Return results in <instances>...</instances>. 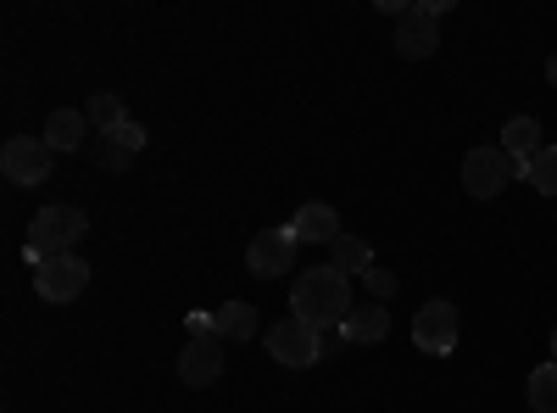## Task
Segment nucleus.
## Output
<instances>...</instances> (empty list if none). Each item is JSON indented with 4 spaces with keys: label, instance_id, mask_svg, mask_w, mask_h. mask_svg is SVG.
Listing matches in <instances>:
<instances>
[{
    "label": "nucleus",
    "instance_id": "obj_1",
    "mask_svg": "<svg viewBox=\"0 0 557 413\" xmlns=\"http://www.w3.org/2000/svg\"><path fill=\"white\" fill-rule=\"evenodd\" d=\"M290 313L307 318L312 330H346L351 318V274H341L335 263L301 268L290 286Z\"/></svg>",
    "mask_w": 557,
    "mask_h": 413
},
{
    "label": "nucleus",
    "instance_id": "obj_2",
    "mask_svg": "<svg viewBox=\"0 0 557 413\" xmlns=\"http://www.w3.org/2000/svg\"><path fill=\"white\" fill-rule=\"evenodd\" d=\"M84 212L67 207V202H51V207H39L34 223H28V268H39L45 257H67L78 241H84Z\"/></svg>",
    "mask_w": 557,
    "mask_h": 413
},
{
    "label": "nucleus",
    "instance_id": "obj_3",
    "mask_svg": "<svg viewBox=\"0 0 557 413\" xmlns=\"http://www.w3.org/2000/svg\"><path fill=\"white\" fill-rule=\"evenodd\" d=\"M262 347L273 363H285V369H312V363L323 357V330H312L307 318H278V325L262 330Z\"/></svg>",
    "mask_w": 557,
    "mask_h": 413
},
{
    "label": "nucleus",
    "instance_id": "obj_4",
    "mask_svg": "<svg viewBox=\"0 0 557 413\" xmlns=\"http://www.w3.org/2000/svg\"><path fill=\"white\" fill-rule=\"evenodd\" d=\"M51 162H57V151L45 146V134H12V141L0 146V173H7L12 185H45Z\"/></svg>",
    "mask_w": 557,
    "mask_h": 413
},
{
    "label": "nucleus",
    "instance_id": "obj_5",
    "mask_svg": "<svg viewBox=\"0 0 557 413\" xmlns=\"http://www.w3.org/2000/svg\"><path fill=\"white\" fill-rule=\"evenodd\" d=\"M441 12H446V0H418V7L401 12V23H396V51H401L407 62L435 57V45H441L435 23H441Z\"/></svg>",
    "mask_w": 557,
    "mask_h": 413
},
{
    "label": "nucleus",
    "instance_id": "obj_6",
    "mask_svg": "<svg viewBox=\"0 0 557 413\" xmlns=\"http://www.w3.org/2000/svg\"><path fill=\"white\" fill-rule=\"evenodd\" d=\"M513 173L519 168H513V157H507L502 146H480V151L462 157V191H469L474 202H491V196H502V185Z\"/></svg>",
    "mask_w": 557,
    "mask_h": 413
},
{
    "label": "nucleus",
    "instance_id": "obj_7",
    "mask_svg": "<svg viewBox=\"0 0 557 413\" xmlns=\"http://www.w3.org/2000/svg\"><path fill=\"white\" fill-rule=\"evenodd\" d=\"M84 286H89V263L84 257H45L39 268H34V291H39V302H73V296H84Z\"/></svg>",
    "mask_w": 557,
    "mask_h": 413
},
{
    "label": "nucleus",
    "instance_id": "obj_8",
    "mask_svg": "<svg viewBox=\"0 0 557 413\" xmlns=\"http://www.w3.org/2000/svg\"><path fill=\"white\" fill-rule=\"evenodd\" d=\"M412 341H418V352H430V357H446L451 347H457V307L451 302H424L412 313Z\"/></svg>",
    "mask_w": 557,
    "mask_h": 413
},
{
    "label": "nucleus",
    "instance_id": "obj_9",
    "mask_svg": "<svg viewBox=\"0 0 557 413\" xmlns=\"http://www.w3.org/2000/svg\"><path fill=\"white\" fill-rule=\"evenodd\" d=\"M296 235L290 229H262V235L246 246V268L251 274H262V280H278V274H290L296 268Z\"/></svg>",
    "mask_w": 557,
    "mask_h": 413
},
{
    "label": "nucleus",
    "instance_id": "obj_10",
    "mask_svg": "<svg viewBox=\"0 0 557 413\" xmlns=\"http://www.w3.org/2000/svg\"><path fill=\"white\" fill-rule=\"evenodd\" d=\"M223 375V341L218 336H190L178 352V380L184 386H212Z\"/></svg>",
    "mask_w": 557,
    "mask_h": 413
},
{
    "label": "nucleus",
    "instance_id": "obj_11",
    "mask_svg": "<svg viewBox=\"0 0 557 413\" xmlns=\"http://www.w3.org/2000/svg\"><path fill=\"white\" fill-rule=\"evenodd\" d=\"M290 235L307 241V246H335V241H341V212H335L330 202H301Z\"/></svg>",
    "mask_w": 557,
    "mask_h": 413
},
{
    "label": "nucleus",
    "instance_id": "obj_12",
    "mask_svg": "<svg viewBox=\"0 0 557 413\" xmlns=\"http://www.w3.org/2000/svg\"><path fill=\"white\" fill-rule=\"evenodd\" d=\"M502 151L513 157V168L524 173V168L541 157V123H535V118H507V129H502Z\"/></svg>",
    "mask_w": 557,
    "mask_h": 413
},
{
    "label": "nucleus",
    "instance_id": "obj_13",
    "mask_svg": "<svg viewBox=\"0 0 557 413\" xmlns=\"http://www.w3.org/2000/svg\"><path fill=\"white\" fill-rule=\"evenodd\" d=\"M212 330H218V341H257L262 318H257L251 302H223V307L212 313Z\"/></svg>",
    "mask_w": 557,
    "mask_h": 413
},
{
    "label": "nucleus",
    "instance_id": "obj_14",
    "mask_svg": "<svg viewBox=\"0 0 557 413\" xmlns=\"http://www.w3.org/2000/svg\"><path fill=\"white\" fill-rule=\"evenodd\" d=\"M84 141H89V118L84 112H73V107L51 112V123H45V146L51 151H78Z\"/></svg>",
    "mask_w": 557,
    "mask_h": 413
},
{
    "label": "nucleus",
    "instance_id": "obj_15",
    "mask_svg": "<svg viewBox=\"0 0 557 413\" xmlns=\"http://www.w3.org/2000/svg\"><path fill=\"white\" fill-rule=\"evenodd\" d=\"M385 330H391V313H385V302L351 307V318H346V341H351V347H374V341H385Z\"/></svg>",
    "mask_w": 557,
    "mask_h": 413
},
{
    "label": "nucleus",
    "instance_id": "obj_16",
    "mask_svg": "<svg viewBox=\"0 0 557 413\" xmlns=\"http://www.w3.org/2000/svg\"><path fill=\"white\" fill-rule=\"evenodd\" d=\"M335 268L341 274H368V268H374V246L357 241V235H341L335 241Z\"/></svg>",
    "mask_w": 557,
    "mask_h": 413
},
{
    "label": "nucleus",
    "instance_id": "obj_17",
    "mask_svg": "<svg viewBox=\"0 0 557 413\" xmlns=\"http://www.w3.org/2000/svg\"><path fill=\"white\" fill-rule=\"evenodd\" d=\"M84 118L96 123L101 134H112V129H123V123H128V112H123V101L112 96V89H101V96H96V101L84 107Z\"/></svg>",
    "mask_w": 557,
    "mask_h": 413
},
{
    "label": "nucleus",
    "instance_id": "obj_18",
    "mask_svg": "<svg viewBox=\"0 0 557 413\" xmlns=\"http://www.w3.org/2000/svg\"><path fill=\"white\" fill-rule=\"evenodd\" d=\"M530 408L535 413H557V363H541L530 375Z\"/></svg>",
    "mask_w": 557,
    "mask_h": 413
},
{
    "label": "nucleus",
    "instance_id": "obj_19",
    "mask_svg": "<svg viewBox=\"0 0 557 413\" xmlns=\"http://www.w3.org/2000/svg\"><path fill=\"white\" fill-rule=\"evenodd\" d=\"M524 179H530L541 196H557V146H541V157L524 168Z\"/></svg>",
    "mask_w": 557,
    "mask_h": 413
},
{
    "label": "nucleus",
    "instance_id": "obj_20",
    "mask_svg": "<svg viewBox=\"0 0 557 413\" xmlns=\"http://www.w3.org/2000/svg\"><path fill=\"white\" fill-rule=\"evenodd\" d=\"M107 141H112L117 151H128V157H139V151H146V129H139V123L128 118L123 129H112V134H107Z\"/></svg>",
    "mask_w": 557,
    "mask_h": 413
},
{
    "label": "nucleus",
    "instance_id": "obj_21",
    "mask_svg": "<svg viewBox=\"0 0 557 413\" xmlns=\"http://www.w3.org/2000/svg\"><path fill=\"white\" fill-rule=\"evenodd\" d=\"M362 286L374 291V302H391V296H396V274H391V268H368Z\"/></svg>",
    "mask_w": 557,
    "mask_h": 413
},
{
    "label": "nucleus",
    "instance_id": "obj_22",
    "mask_svg": "<svg viewBox=\"0 0 557 413\" xmlns=\"http://www.w3.org/2000/svg\"><path fill=\"white\" fill-rule=\"evenodd\" d=\"M89 151H96V162H101V168H117V173H123V168L134 162L128 151H117V146L107 141V134H101V141H96V146H89Z\"/></svg>",
    "mask_w": 557,
    "mask_h": 413
},
{
    "label": "nucleus",
    "instance_id": "obj_23",
    "mask_svg": "<svg viewBox=\"0 0 557 413\" xmlns=\"http://www.w3.org/2000/svg\"><path fill=\"white\" fill-rule=\"evenodd\" d=\"M546 78H552V89H557V57H552V62H546Z\"/></svg>",
    "mask_w": 557,
    "mask_h": 413
},
{
    "label": "nucleus",
    "instance_id": "obj_24",
    "mask_svg": "<svg viewBox=\"0 0 557 413\" xmlns=\"http://www.w3.org/2000/svg\"><path fill=\"white\" fill-rule=\"evenodd\" d=\"M552 363H557V330H552Z\"/></svg>",
    "mask_w": 557,
    "mask_h": 413
}]
</instances>
